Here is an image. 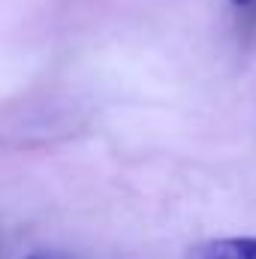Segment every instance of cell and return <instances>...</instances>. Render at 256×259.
Returning a JSON list of instances; mask_svg holds the SVG:
<instances>
[{"instance_id":"6da1fadb","label":"cell","mask_w":256,"mask_h":259,"mask_svg":"<svg viewBox=\"0 0 256 259\" xmlns=\"http://www.w3.org/2000/svg\"><path fill=\"white\" fill-rule=\"evenodd\" d=\"M187 259H256V235L211 238L190 247Z\"/></svg>"},{"instance_id":"7a4b0ae2","label":"cell","mask_w":256,"mask_h":259,"mask_svg":"<svg viewBox=\"0 0 256 259\" xmlns=\"http://www.w3.org/2000/svg\"><path fill=\"white\" fill-rule=\"evenodd\" d=\"M235 6H247V3H253V0H232Z\"/></svg>"},{"instance_id":"3957f363","label":"cell","mask_w":256,"mask_h":259,"mask_svg":"<svg viewBox=\"0 0 256 259\" xmlns=\"http://www.w3.org/2000/svg\"><path fill=\"white\" fill-rule=\"evenodd\" d=\"M27 259H46V256H27Z\"/></svg>"}]
</instances>
